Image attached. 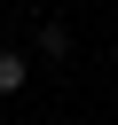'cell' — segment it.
<instances>
[{"mask_svg":"<svg viewBox=\"0 0 118 125\" xmlns=\"http://www.w3.org/2000/svg\"><path fill=\"white\" fill-rule=\"evenodd\" d=\"M39 55L63 62V55H71V31H63V23H39Z\"/></svg>","mask_w":118,"mask_h":125,"instance_id":"obj_1","label":"cell"},{"mask_svg":"<svg viewBox=\"0 0 118 125\" xmlns=\"http://www.w3.org/2000/svg\"><path fill=\"white\" fill-rule=\"evenodd\" d=\"M24 78H31V62L24 55H0V94H24Z\"/></svg>","mask_w":118,"mask_h":125,"instance_id":"obj_2","label":"cell"}]
</instances>
